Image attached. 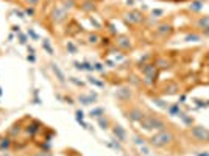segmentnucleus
Listing matches in <instances>:
<instances>
[{
  "instance_id": "obj_9",
  "label": "nucleus",
  "mask_w": 209,
  "mask_h": 156,
  "mask_svg": "<svg viewBox=\"0 0 209 156\" xmlns=\"http://www.w3.org/2000/svg\"><path fill=\"white\" fill-rule=\"evenodd\" d=\"M38 130H39V123H38V122H33L31 125H28V127H27V133H28V134H34V133H38Z\"/></svg>"
},
{
  "instance_id": "obj_12",
  "label": "nucleus",
  "mask_w": 209,
  "mask_h": 156,
  "mask_svg": "<svg viewBox=\"0 0 209 156\" xmlns=\"http://www.w3.org/2000/svg\"><path fill=\"white\" fill-rule=\"evenodd\" d=\"M103 114H104V111L102 108H97V109H92V111L89 112V116H91V117H98V119H100Z\"/></svg>"
},
{
  "instance_id": "obj_33",
  "label": "nucleus",
  "mask_w": 209,
  "mask_h": 156,
  "mask_svg": "<svg viewBox=\"0 0 209 156\" xmlns=\"http://www.w3.org/2000/svg\"><path fill=\"white\" fill-rule=\"evenodd\" d=\"M156 14V16H159V14H162V11L161 10H156V11H153V16Z\"/></svg>"
},
{
  "instance_id": "obj_7",
  "label": "nucleus",
  "mask_w": 209,
  "mask_h": 156,
  "mask_svg": "<svg viewBox=\"0 0 209 156\" xmlns=\"http://www.w3.org/2000/svg\"><path fill=\"white\" fill-rule=\"evenodd\" d=\"M113 131H114V136L117 138V140H120V142H125L126 140V133H125V130H123L120 125H115V127L113 128Z\"/></svg>"
},
{
  "instance_id": "obj_2",
  "label": "nucleus",
  "mask_w": 209,
  "mask_h": 156,
  "mask_svg": "<svg viewBox=\"0 0 209 156\" xmlns=\"http://www.w3.org/2000/svg\"><path fill=\"white\" fill-rule=\"evenodd\" d=\"M141 127L144 130L150 131V130H164L165 123L164 120H161L156 116H144V119L141 120Z\"/></svg>"
},
{
  "instance_id": "obj_24",
  "label": "nucleus",
  "mask_w": 209,
  "mask_h": 156,
  "mask_svg": "<svg viewBox=\"0 0 209 156\" xmlns=\"http://www.w3.org/2000/svg\"><path fill=\"white\" fill-rule=\"evenodd\" d=\"M73 66H75V69H78V70H84V66H83V64H80V63H76V61L73 63Z\"/></svg>"
},
{
  "instance_id": "obj_14",
  "label": "nucleus",
  "mask_w": 209,
  "mask_h": 156,
  "mask_svg": "<svg viewBox=\"0 0 209 156\" xmlns=\"http://www.w3.org/2000/svg\"><path fill=\"white\" fill-rule=\"evenodd\" d=\"M117 44L120 45V47H123V48H130V47H131V44L128 42V39H126V37H120V39L117 41Z\"/></svg>"
},
{
  "instance_id": "obj_28",
  "label": "nucleus",
  "mask_w": 209,
  "mask_h": 156,
  "mask_svg": "<svg viewBox=\"0 0 209 156\" xmlns=\"http://www.w3.org/2000/svg\"><path fill=\"white\" fill-rule=\"evenodd\" d=\"M28 2V5H31V6H36L38 3H39V0H27Z\"/></svg>"
},
{
  "instance_id": "obj_1",
  "label": "nucleus",
  "mask_w": 209,
  "mask_h": 156,
  "mask_svg": "<svg viewBox=\"0 0 209 156\" xmlns=\"http://www.w3.org/2000/svg\"><path fill=\"white\" fill-rule=\"evenodd\" d=\"M173 139H175L173 133H170V131H161V133L153 134L152 138H150V145H153V147H156V148H162V147H167L169 144H172Z\"/></svg>"
},
{
  "instance_id": "obj_17",
  "label": "nucleus",
  "mask_w": 209,
  "mask_h": 156,
  "mask_svg": "<svg viewBox=\"0 0 209 156\" xmlns=\"http://www.w3.org/2000/svg\"><path fill=\"white\" fill-rule=\"evenodd\" d=\"M156 31L161 33V35H164V33H169V31H170V25H159Z\"/></svg>"
},
{
  "instance_id": "obj_18",
  "label": "nucleus",
  "mask_w": 209,
  "mask_h": 156,
  "mask_svg": "<svg viewBox=\"0 0 209 156\" xmlns=\"http://www.w3.org/2000/svg\"><path fill=\"white\" fill-rule=\"evenodd\" d=\"M81 8H83V10H86V11H92V10H95V6L92 5V2H89V0H87V2H86V5H83Z\"/></svg>"
},
{
  "instance_id": "obj_16",
  "label": "nucleus",
  "mask_w": 209,
  "mask_h": 156,
  "mask_svg": "<svg viewBox=\"0 0 209 156\" xmlns=\"http://www.w3.org/2000/svg\"><path fill=\"white\" fill-rule=\"evenodd\" d=\"M98 125L103 128V130H106V128L109 127V120H108V119H103V117H100V119H98Z\"/></svg>"
},
{
  "instance_id": "obj_36",
  "label": "nucleus",
  "mask_w": 209,
  "mask_h": 156,
  "mask_svg": "<svg viewBox=\"0 0 209 156\" xmlns=\"http://www.w3.org/2000/svg\"><path fill=\"white\" fill-rule=\"evenodd\" d=\"M2 156H10V153H6V151H5V153H2Z\"/></svg>"
},
{
  "instance_id": "obj_25",
  "label": "nucleus",
  "mask_w": 209,
  "mask_h": 156,
  "mask_svg": "<svg viewBox=\"0 0 209 156\" xmlns=\"http://www.w3.org/2000/svg\"><path fill=\"white\" fill-rule=\"evenodd\" d=\"M28 35H30V36H31V37H33V39H39V37H38V35H36V33H34V31H33V30H31V28H30V30H28Z\"/></svg>"
},
{
  "instance_id": "obj_26",
  "label": "nucleus",
  "mask_w": 209,
  "mask_h": 156,
  "mask_svg": "<svg viewBox=\"0 0 209 156\" xmlns=\"http://www.w3.org/2000/svg\"><path fill=\"white\" fill-rule=\"evenodd\" d=\"M186 39H187V41H198L200 37H198V36H195V35H191V36L186 37Z\"/></svg>"
},
{
  "instance_id": "obj_10",
  "label": "nucleus",
  "mask_w": 209,
  "mask_h": 156,
  "mask_svg": "<svg viewBox=\"0 0 209 156\" xmlns=\"http://www.w3.org/2000/svg\"><path fill=\"white\" fill-rule=\"evenodd\" d=\"M10 145H11V139L10 138H2L0 139V148H2V150H8Z\"/></svg>"
},
{
  "instance_id": "obj_13",
  "label": "nucleus",
  "mask_w": 209,
  "mask_h": 156,
  "mask_svg": "<svg viewBox=\"0 0 209 156\" xmlns=\"http://www.w3.org/2000/svg\"><path fill=\"white\" fill-rule=\"evenodd\" d=\"M42 48H44V50L47 52L48 55H53V48L50 47V44H48V41H47V39H44V41H42Z\"/></svg>"
},
{
  "instance_id": "obj_20",
  "label": "nucleus",
  "mask_w": 209,
  "mask_h": 156,
  "mask_svg": "<svg viewBox=\"0 0 209 156\" xmlns=\"http://www.w3.org/2000/svg\"><path fill=\"white\" fill-rule=\"evenodd\" d=\"M67 48H69V52H70V53H76V47H75L73 44L67 42Z\"/></svg>"
},
{
  "instance_id": "obj_23",
  "label": "nucleus",
  "mask_w": 209,
  "mask_h": 156,
  "mask_svg": "<svg viewBox=\"0 0 209 156\" xmlns=\"http://www.w3.org/2000/svg\"><path fill=\"white\" fill-rule=\"evenodd\" d=\"M83 66H84V70H94V66H92V64H89V63H84Z\"/></svg>"
},
{
  "instance_id": "obj_6",
  "label": "nucleus",
  "mask_w": 209,
  "mask_h": 156,
  "mask_svg": "<svg viewBox=\"0 0 209 156\" xmlns=\"http://www.w3.org/2000/svg\"><path fill=\"white\" fill-rule=\"evenodd\" d=\"M66 17H67V11H66V8H55L53 10V13H52L53 22L59 24V22H63Z\"/></svg>"
},
{
  "instance_id": "obj_5",
  "label": "nucleus",
  "mask_w": 209,
  "mask_h": 156,
  "mask_svg": "<svg viewBox=\"0 0 209 156\" xmlns=\"http://www.w3.org/2000/svg\"><path fill=\"white\" fill-rule=\"evenodd\" d=\"M126 117H128V120H131V122H141L144 119V112L139 108H131L130 111L126 112Z\"/></svg>"
},
{
  "instance_id": "obj_30",
  "label": "nucleus",
  "mask_w": 209,
  "mask_h": 156,
  "mask_svg": "<svg viewBox=\"0 0 209 156\" xmlns=\"http://www.w3.org/2000/svg\"><path fill=\"white\" fill-rule=\"evenodd\" d=\"M28 61H31V63H34V61H36V58H34V55H28Z\"/></svg>"
},
{
  "instance_id": "obj_34",
  "label": "nucleus",
  "mask_w": 209,
  "mask_h": 156,
  "mask_svg": "<svg viewBox=\"0 0 209 156\" xmlns=\"http://www.w3.org/2000/svg\"><path fill=\"white\" fill-rule=\"evenodd\" d=\"M13 31H17V33H19V27H17V25L13 27Z\"/></svg>"
},
{
  "instance_id": "obj_3",
  "label": "nucleus",
  "mask_w": 209,
  "mask_h": 156,
  "mask_svg": "<svg viewBox=\"0 0 209 156\" xmlns=\"http://www.w3.org/2000/svg\"><path fill=\"white\" fill-rule=\"evenodd\" d=\"M192 136L197 140H200V142H209V130L204 127H193Z\"/></svg>"
},
{
  "instance_id": "obj_31",
  "label": "nucleus",
  "mask_w": 209,
  "mask_h": 156,
  "mask_svg": "<svg viewBox=\"0 0 209 156\" xmlns=\"http://www.w3.org/2000/svg\"><path fill=\"white\" fill-rule=\"evenodd\" d=\"M94 69H97V70H103V67H102V64H95Z\"/></svg>"
},
{
  "instance_id": "obj_11",
  "label": "nucleus",
  "mask_w": 209,
  "mask_h": 156,
  "mask_svg": "<svg viewBox=\"0 0 209 156\" xmlns=\"http://www.w3.org/2000/svg\"><path fill=\"white\" fill-rule=\"evenodd\" d=\"M95 98H97V95H91V97H84V95H81V97H80V102H81L83 105H91L92 102L95 100Z\"/></svg>"
},
{
  "instance_id": "obj_21",
  "label": "nucleus",
  "mask_w": 209,
  "mask_h": 156,
  "mask_svg": "<svg viewBox=\"0 0 209 156\" xmlns=\"http://www.w3.org/2000/svg\"><path fill=\"white\" fill-rule=\"evenodd\" d=\"M89 83H92V84H97V86H100V87L104 86L102 81H97V80H92V78H89Z\"/></svg>"
},
{
  "instance_id": "obj_29",
  "label": "nucleus",
  "mask_w": 209,
  "mask_h": 156,
  "mask_svg": "<svg viewBox=\"0 0 209 156\" xmlns=\"http://www.w3.org/2000/svg\"><path fill=\"white\" fill-rule=\"evenodd\" d=\"M70 81H72V83H75V84H76V86H83V83H81V81H78V80H75V78H73V77L70 78Z\"/></svg>"
},
{
  "instance_id": "obj_32",
  "label": "nucleus",
  "mask_w": 209,
  "mask_h": 156,
  "mask_svg": "<svg viewBox=\"0 0 209 156\" xmlns=\"http://www.w3.org/2000/svg\"><path fill=\"white\" fill-rule=\"evenodd\" d=\"M20 44H27V37L25 36H20Z\"/></svg>"
},
{
  "instance_id": "obj_15",
  "label": "nucleus",
  "mask_w": 209,
  "mask_h": 156,
  "mask_svg": "<svg viewBox=\"0 0 209 156\" xmlns=\"http://www.w3.org/2000/svg\"><path fill=\"white\" fill-rule=\"evenodd\" d=\"M198 27H201V28H209V17H201L198 20Z\"/></svg>"
},
{
  "instance_id": "obj_4",
  "label": "nucleus",
  "mask_w": 209,
  "mask_h": 156,
  "mask_svg": "<svg viewBox=\"0 0 209 156\" xmlns=\"http://www.w3.org/2000/svg\"><path fill=\"white\" fill-rule=\"evenodd\" d=\"M131 95H133V92H131V89H130V87H126V86L119 87V89L115 91V97L120 98V100H123V102H128L131 98Z\"/></svg>"
},
{
  "instance_id": "obj_19",
  "label": "nucleus",
  "mask_w": 209,
  "mask_h": 156,
  "mask_svg": "<svg viewBox=\"0 0 209 156\" xmlns=\"http://www.w3.org/2000/svg\"><path fill=\"white\" fill-rule=\"evenodd\" d=\"M134 142H136L137 144V145H145V140L144 139H141V138H139V136H136V138H134Z\"/></svg>"
},
{
  "instance_id": "obj_22",
  "label": "nucleus",
  "mask_w": 209,
  "mask_h": 156,
  "mask_svg": "<svg viewBox=\"0 0 209 156\" xmlns=\"http://www.w3.org/2000/svg\"><path fill=\"white\" fill-rule=\"evenodd\" d=\"M97 39H98V37H97L95 35H91V36H89V44H95Z\"/></svg>"
},
{
  "instance_id": "obj_8",
  "label": "nucleus",
  "mask_w": 209,
  "mask_h": 156,
  "mask_svg": "<svg viewBox=\"0 0 209 156\" xmlns=\"http://www.w3.org/2000/svg\"><path fill=\"white\" fill-rule=\"evenodd\" d=\"M52 70H53V74L56 75V78H58V81H59V83H64V81H66V77H64L63 70L58 67V64H55V63L52 64Z\"/></svg>"
},
{
  "instance_id": "obj_27",
  "label": "nucleus",
  "mask_w": 209,
  "mask_h": 156,
  "mask_svg": "<svg viewBox=\"0 0 209 156\" xmlns=\"http://www.w3.org/2000/svg\"><path fill=\"white\" fill-rule=\"evenodd\" d=\"M25 14H28V16H34V10H33V8H27V10H25Z\"/></svg>"
},
{
  "instance_id": "obj_35",
  "label": "nucleus",
  "mask_w": 209,
  "mask_h": 156,
  "mask_svg": "<svg viewBox=\"0 0 209 156\" xmlns=\"http://www.w3.org/2000/svg\"><path fill=\"white\" fill-rule=\"evenodd\" d=\"M36 156H50V155H48V153H42V155L39 153V155H36Z\"/></svg>"
}]
</instances>
